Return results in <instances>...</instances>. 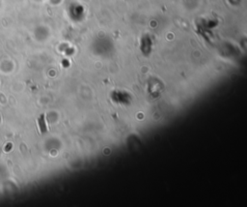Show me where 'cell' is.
<instances>
[{"label": "cell", "instance_id": "cell-1", "mask_svg": "<svg viewBox=\"0 0 247 207\" xmlns=\"http://www.w3.org/2000/svg\"><path fill=\"white\" fill-rule=\"evenodd\" d=\"M38 123L40 126V130H41V133L44 134L47 131V124L45 122V114H42L40 118L38 119Z\"/></svg>", "mask_w": 247, "mask_h": 207}]
</instances>
